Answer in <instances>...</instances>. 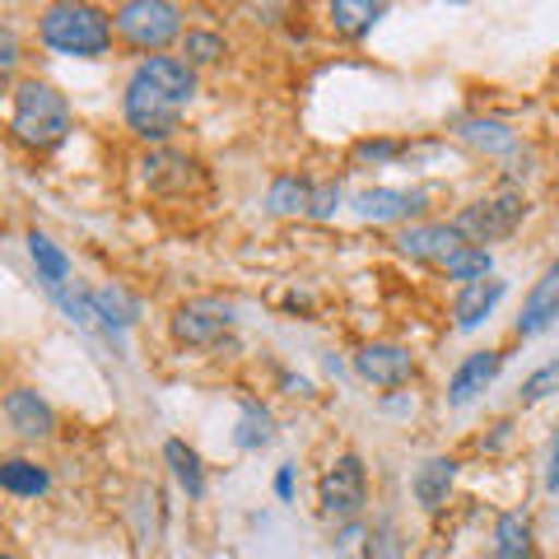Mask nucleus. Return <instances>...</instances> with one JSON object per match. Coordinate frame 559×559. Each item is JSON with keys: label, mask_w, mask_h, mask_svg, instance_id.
Wrapping results in <instances>:
<instances>
[{"label": "nucleus", "mask_w": 559, "mask_h": 559, "mask_svg": "<svg viewBox=\"0 0 559 559\" xmlns=\"http://www.w3.org/2000/svg\"><path fill=\"white\" fill-rule=\"evenodd\" d=\"M0 411H5L10 429L28 443H43L57 433V411H51V401L38 388H10L5 401H0Z\"/></svg>", "instance_id": "1a4fd4ad"}, {"label": "nucleus", "mask_w": 559, "mask_h": 559, "mask_svg": "<svg viewBox=\"0 0 559 559\" xmlns=\"http://www.w3.org/2000/svg\"><path fill=\"white\" fill-rule=\"evenodd\" d=\"M499 369H503V349H471V355H466L457 369H452V378H448V406H452V411L471 406V401H476L480 392L495 388Z\"/></svg>", "instance_id": "9d476101"}, {"label": "nucleus", "mask_w": 559, "mask_h": 559, "mask_svg": "<svg viewBox=\"0 0 559 559\" xmlns=\"http://www.w3.org/2000/svg\"><path fill=\"white\" fill-rule=\"evenodd\" d=\"M419 559H452V555H443V550H425V555H419Z\"/></svg>", "instance_id": "72a5a7b5"}, {"label": "nucleus", "mask_w": 559, "mask_h": 559, "mask_svg": "<svg viewBox=\"0 0 559 559\" xmlns=\"http://www.w3.org/2000/svg\"><path fill=\"white\" fill-rule=\"evenodd\" d=\"M191 98H197V70L182 57H145L127 80L121 117H127V127L140 140L164 145L182 127V112L191 108Z\"/></svg>", "instance_id": "f257e3e1"}, {"label": "nucleus", "mask_w": 559, "mask_h": 559, "mask_svg": "<svg viewBox=\"0 0 559 559\" xmlns=\"http://www.w3.org/2000/svg\"><path fill=\"white\" fill-rule=\"evenodd\" d=\"M443 275L457 280V285H476V280L495 275V257H489V248H471V242H462V248L443 261Z\"/></svg>", "instance_id": "b1692460"}, {"label": "nucleus", "mask_w": 559, "mask_h": 559, "mask_svg": "<svg viewBox=\"0 0 559 559\" xmlns=\"http://www.w3.org/2000/svg\"><path fill=\"white\" fill-rule=\"evenodd\" d=\"M355 154H359V159H373V164H388V159H396V154H401V145H396V140H364Z\"/></svg>", "instance_id": "7c9ffc66"}, {"label": "nucleus", "mask_w": 559, "mask_h": 559, "mask_svg": "<svg viewBox=\"0 0 559 559\" xmlns=\"http://www.w3.org/2000/svg\"><path fill=\"white\" fill-rule=\"evenodd\" d=\"M94 299V322L108 326V331H127L140 322V299L127 294L121 285H103V289H90Z\"/></svg>", "instance_id": "f3484780"}, {"label": "nucleus", "mask_w": 559, "mask_h": 559, "mask_svg": "<svg viewBox=\"0 0 559 559\" xmlns=\"http://www.w3.org/2000/svg\"><path fill=\"white\" fill-rule=\"evenodd\" d=\"M336 210H341V182L312 187V205H308V215H312V219H331Z\"/></svg>", "instance_id": "c85d7f7f"}, {"label": "nucleus", "mask_w": 559, "mask_h": 559, "mask_svg": "<svg viewBox=\"0 0 559 559\" xmlns=\"http://www.w3.org/2000/svg\"><path fill=\"white\" fill-rule=\"evenodd\" d=\"M559 322V257L550 261L546 271H540V280L527 289V299H522V312H518V322L513 331L522 341H532L540 336V331H550Z\"/></svg>", "instance_id": "9b49d317"}, {"label": "nucleus", "mask_w": 559, "mask_h": 559, "mask_svg": "<svg viewBox=\"0 0 559 559\" xmlns=\"http://www.w3.org/2000/svg\"><path fill=\"white\" fill-rule=\"evenodd\" d=\"M555 392H559V359L540 364L536 373L522 378V388H518V406H540V401L555 396Z\"/></svg>", "instance_id": "bb28decb"}, {"label": "nucleus", "mask_w": 559, "mask_h": 559, "mask_svg": "<svg viewBox=\"0 0 559 559\" xmlns=\"http://www.w3.org/2000/svg\"><path fill=\"white\" fill-rule=\"evenodd\" d=\"M452 485H457V457H425L415 466L411 476V489H415V503L425 513H443L448 499H452Z\"/></svg>", "instance_id": "ddd939ff"}, {"label": "nucleus", "mask_w": 559, "mask_h": 559, "mask_svg": "<svg viewBox=\"0 0 559 559\" xmlns=\"http://www.w3.org/2000/svg\"><path fill=\"white\" fill-rule=\"evenodd\" d=\"M336 559H373V532L364 522H345L336 536Z\"/></svg>", "instance_id": "cd10ccee"}, {"label": "nucleus", "mask_w": 559, "mask_h": 559, "mask_svg": "<svg viewBox=\"0 0 559 559\" xmlns=\"http://www.w3.org/2000/svg\"><path fill=\"white\" fill-rule=\"evenodd\" d=\"M0 489L14 499H43L51 489V471L33 457H5L0 462Z\"/></svg>", "instance_id": "dca6fc26"}, {"label": "nucleus", "mask_w": 559, "mask_h": 559, "mask_svg": "<svg viewBox=\"0 0 559 559\" xmlns=\"http://www.w3.org/2000/svg\"><path fill=\"white\" fill-rule=\"evenodd\" d=\"M466 145H476V150H485V154H509L513 145H518V135L503 127V121H462V131H457Z\"/></svg>", "instance_id": "a878e982"}, {"label": "nucleus", "mask_w": 559, "mask_h": 559, "mask_svg": "<svg viewBox=\"0 0 559 559\" xmlns=\"http://www.w3.org/2000/svg\"><path fill=\"white\" fill-rule=\"evenodd\" d=\"M229 331H234V308L224 299H187L173 312V341L191 345V349L219 345Z\"/></svg>", "instance_id": "0eeeda50"}, {"label": "nucleus", "mask_w": 559, "mask_h": 559, "mask_svg": "<svg viewBox=\"0 0 559 559\" xmlns=\"http://www.w3.org/2000/svg\"><path fill=\"white\" fill-rule=\"evenodd\" d=\"M425 210V191H406V187H369L355 197V215L369 224H401L415 219Z\"/></svg>", "instance_id": "f8f14e48"}, {"label": "nucleus", "mask_w": 559, "mask_h": 559, "mask_svg": "<svg viewBox=\"0 0 559 559\" xmlns=\"http://www.w3.org/2000/svg\"><path fill=\"white\" fill-rule=\"evenodd\" d=\"M318 503H322V518L331 522H359L364 503H369V471H364L355 452H341L326 466V476L318 480Z\"/></svg>", "instance_id": "423d86ee"}, {"label": "nucleus", "mask_w": 559, "mask_h": 559, "mask_svg": "<svg viewBox=\"0 0 559 559\" xmlns=\"http://www.w3.org/2000/svg\"><path fill=\"white\" fill-rule=\"evenodd\" d=\"M308 205H312V182L299 178V173H280L266 191L271 215H308Z\"/></svg>", "instance_id": "5701e85b"}, {"label": "nucleus", "mask_w": 559, "mask_h": 559, "mask_svg": "<svg viewBox=\"0 0 559 559\" xmlns=\"http://www.w3.org/2000/svg\"><path fill=\"white\" fill-rule=\"evenodd\" d=\"M275 495H280V499H294V466H280V476H275Z\"/></svg>", "instance_id": "473e14b6"}, {"label": "nucleus", "mask_w": 559, "mask_h": 559, "mask_svg": "<svg viewBox=\"0 0 559 559\" xmlns=\"http://www.w3.org/2000/svg\"><path fill=\"white\" fill-rule=\"evenodd\" d=\"M20 57H24V47H20V38H14V28H10V24H0V80H10V75H14Z\"/></svg>", "instance_id": "c756f323"}, {"label": "nucleus", "mask_w": 559, "mask_h": 559, "mask_svg": "<svg viewBox=\"0 0 559 559\" xmlns=\"http://www.w3.org/2000/svg\"><path fill=\"white\" fill-rule=\"evenodd\" d=\"M112 14L98 5H47L38 20V38L61 57L98 61L112 51Z\"/></svg>", "instance_id": "7ed1b4c3"}, {"label": "nucleus", "mask_w": 559, "mask_h": 559, "mask_svg": "<svg viewBox=\"0 0 559 559\" xmlns=\"http://www.w3.org/2000/svg\"><path fill=\"white\" fill-rule=\"evenodd\" d=\"M457 248H462V234L452 224H411V229L396 234V252H406L415 261H433V266H443Z\"/></svg>", "instance_id": "2eb2a0df"}, {"label": "nucleus", "mask_w": 559, "mask_h": 559, "mask_svg": "<svg viewBox=\"0 0 559 559\" xmlns=\"http://www.w3.org/2000/svg\"><path fill=\"white\" fill-rule=\"evenodd\" d=\"M0 559H20V555H10V550H0Z\"/></svg>", "instance_id": "f704fd0d"}, {"label": "nucleus", "mask_w": 559, "mask_h": 559, "mask_svg": "<svg viewBox=\"0 0 559 559\" xmlns=\"http://www.w3.org/2000/svg\"><path fill=\"white\" fill-rule=\"evenodd\" d=\"M546 489L559 495V425H555V443H550V462H546Z\"/></svg>", "instance_id": "2f4dec72"}, {"label": "nucleus", "mask_w": 559, "mask_h": 559, "mask_svg": "<svg viewBox=\"0 0 559 559\" xmlns=\"http://www.w3.org/2000/svg\"><path fill=\"white\" fill-rule=\"evenodd\" d=\"M164 462H168L173 480H178V489L187 499H205V466L197 457V448L182 443V439H168L164 443Z\"/></svg>", "instance_id": "6ab92c4d"}, {"label": "nucleus", "mask_w": 559, "mask_h": 559, "mask_svg": "<svg viewBox=\"0 0 559 559\" xmlns=\"http://www.w3.org/2000/svg\"><path fill=\"white\" fill-rule=\"evenodd\" d=\"M388 14V5H373V0H336V5H326V20L336 33L345 38H364V33H373V24Z\"/></svg>", "instance_id": "aec40b11"}, {"label": "nucleus", "mask_w": 559, "mask_h": 559, "mask_svg": "<svg viewBox=\"0 0 559 559\" xmlns=\"http://www.w3.org/2000/svg\"><path fill=\"white\" fill-rule=\"evenodd\" d=\"M234 443L242 452H261L275 443V419L261 401H242V415H238V429H234Z\"/></svg>", "instance_id": "4be33fe9"}, {"label": "nucleus", "mask_w": 559, "mask_h": 559, "mask_svg": "<svg viewBox=\"0 0 559 559\" xmlns=\"http://www.w3.org/2000/svg\"><path fill=\"white\" fill-rule=\"evenodd\" d=\"M503 294H509V285H503L499 275L476 280V285H462L457 299H452V326H457V331H476L480 322L495 318V308L503 304Z\"/></svg>", "instance_id": "4468645a"}, {"label": "nucleus", "mask_w": 559, "mask_h": 559, "mask_svg": "<svg viewBox=\"0 0 559 559\" xmlns=\"http://www.w3.org/2000/svg\"><path fill=\"white\" fill-rule=\"evenodd\" d=\"M489 559H532V522L522 513H499Z\"/></svg>", "instance_id": "412c9836"}, {"label": "nucleus", "mask_w": 559, "mask_h": 559, "mask_svg": "<svg viewBox=\"0 0 559 559\" xmlns=\"http://www.w3.org/2000/svg\"><path fill=\"white\" fill-rule=\"evenodd\" d=\"M112 28L127 47L159 57L168 43L182 38V10L168 5V0H127V5L112 10Z\"/></svg>", "instance_id": "20e7f679"}, {"label": "nucleus", "mask_w": 559, "mask_h": 559, "mask_svg": "<svg viewBox=\"0 0 559 559\" xmlns=\"http://www.w3.org/2000/svg\"><path fill=\"white\" fill-rule=\"evenodd\" d=\"M522 215H527V197H522L518 187H499L489 191V197L471 201L457 219H452V229L462 234V242H471V248H489V242H503L509 238Z\"/></svg>", "instance_id": "39448f33"}, {"label": "nucleus", "mask_w": 559, "mask_h": 559, "mask_svg": "<svg viewBox=\"0 0 559 559\" xmlns=\"http://www.w3.org/2000/svg\"><path fill=\"white\" fill-rule=\"evenodd\" d=\"M28 257H33V271H38V280H43L51 294L70 289V257L47 234H38V229L28 234Z\"/></svg>", "instance_id": "a211bd4d"}, {"label": "nucleus", "mask_w": 559, "mask_h": 559, "mask_svg": "<svg viewBox=\"0 0 559 559\" xmlns=\"http://www.w3.org/2000/svg\"><path fill=\"white\" fill-rule=\"evenodd\" d=\"M70 127H75V112H70V103L66 94L57 90V84H47V80H20L14 84V108H10V131L20 145L28 150H57L61 140L70 135Z\"/></svg>", "instance_id": "f03ea898"}, {"label": "nucleus", "mask_w": 559, "mask_h": 559, "mask_svg": "<svg viewBox=\"0 0 559 559\" xmlns=\"http://www.w3.org/2000/svg\"><path fill=\"white\" fill-rule=\"evenodd\" d=\"M355 373L382 392H396L415 378V355L396 341H369V345L355 349Z\"/></svg>", "instance_id": "6e6552de"}, {"label": "nucleus", "mask_w": 559, "mask_h": 559, "mask_svg": "<svg viewBox=\"0 0 559 559\" xmlns=\"http://www.w3.org/2000/svg\"><path fill=\"white\" fill-rule=\"evenodd\" d=\"M229 57V43H224V33L215 28H187L182 33V61L197 70V66H215Z\"/></svg>", "instance_id": "393cba45"}]
</instances>
